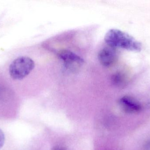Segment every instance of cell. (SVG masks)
Masks as SVG:
<instances>
[{
	"label": "cell",
	"mask_w": 150,
	"mask_h": 150,
	"mask_svg": "<svg viewBox=\"0 0 150 150\" xmlns=\"http://www.w3.org/2000/svg\"><path fill=\"white\" fill-rule=\"evenodd\" d=\"M105 41L109 46L129 51L140 52L142 45L127 33L116 29L109 30L105 36Z\"/></svg>",
	"instance_id": "obj_1"
},
{
	"label": "cell",
	"mask_w": 150,
	"mask_h": 150,
	"mask_svg": "<svg viewBox=\"0 0 150 150\" xmlns=\"http://www.w3.org/2000/svg\"><path fill=\"white\" fill-rule=\"evenodd\" d=\"M35 67L32 59L27 56H21L14 60L9 67V73L15 80H21L27 76Z\"/></svg>",
	"instance_id": "obj_2"
},
{
	"label": "cell",
	"mask_w": 150,
	"mask_h": 150,
	"mask_svg": "<svg viewBox=\"0 0 150 150\" xmlns=\"http://www.w3.org/2000/svg\"><path fill=\"white\" fill-rule=\"evenodd\" d=\"M59 57L63 61L65 68L72 72L79 70L84 62L81 57L69 50H62Z\"/></svg>",
	"instance_id": "obj_3"
},
{
	"label": "cell",
	"mask_w": 150,
	"mask_h": 150,
	"mask_svg": "<svg viewBox=\"0 0 150 150\" xmlns=\"http://www.w3.org/2000/svg\"><path fill=\"white\" fill-rule=\"evenodd\" d=\"M119 105L122 111L126 113L137 114L142 110V105L140 102L130 96H124L121 98L119 100Z\"/></svg>",
	"instance_id": "obj_4"
},
{
	"label": "cell",
	"mask_w": 150,
	"mask_h": 150,
	"mask_svg": "<svg viewBox=\"0 0 150 150\" xmlns=\"http://www.w3.org/2000/svg\"><path fill=\"white\" fill-rule=\"evenodd\" d=\"M118 56L116 48L108 46L100 51L98 54V59L100 64L108 67L112 66L116 61Z\"/></svg>",
	"instance_id": "obj_5"
},
{
	"label": "cell",
	"mask_w": 150,
	"mask_h": 150,
	"mask_svg": "<svg viewBox=\"0 0 150 150\" xmlns=\"http://www.w3.org/2000/svg\"><path fill=\"white\" fill-rule=\"evenodd\" d=\"M112 78L113 82L116 85L122 86L125 84L124 76L120 73L115 74Z\"/></svg>",
	"instance_id": "obj_6"
},
{
	"label": "cell",
	"mask_w": 150,
	"mask_h": 150,
	"mask_svg": "<svg viewBox=\"0 0 150 150\" xmlns=\"http://www.w3.org/2000/svg\"><path fill=\"white\" fill-rule=\"evenodd\" d=\"M5 141V136L3 132L0 129V149L2 148Z\"/></svg>",
	"instance_id": "obj_7"
},
{
	"label": "cell",
	"mask_w": 150,
	"mask_h": 150,
	"mask_svg": "<svg viewBox=\"0 0 150 150\" xmlns=\"http://www.w3.org/2000/svg\"><path fill=\"white\" fill-rule=\"evenodd\" d=\"M145 150H150V139L145 144Z\"/></svg>",
	"instance_id": "obj_8"
},
{
	"label": "cell",
	"mask_w": 150,
	"mask_h": 150,
	"mask_svg": "<svg viewBox=\"0 0 150 150\" xmlns=\"http://www.w3.org/2000/svg\"><path fill=\"white\" fill-rule=\"evenodd\" d=\"M54 150H67L65 149L64 148H62V147H58L56 148Z\"/></svg>",
	"instance_id": "obj_9"
}]
</instances>
